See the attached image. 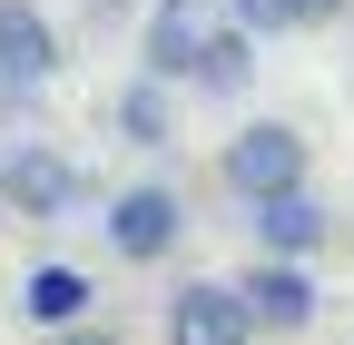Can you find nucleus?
<instances>
[{"label": "nucleus", "mask_w": 354, "mask_h": 345, "mask_svg": "<svg viewBox=\"0 0 354 345\" xmlns=\"http://www.w3.org/2000/svg\"><path fill=\"white\" fill-rule=\"evenodd\" d=\"M305 168H315V148H305L295 118H246L227 148H216V178H227V197H276V188H305Z\"/></svg>", "instance_id": "1"}, {"label": "nucleus", "mask_w": 354, "mask_h": 345, "mask_svg": "<svg viewBox=\"0 0 354 345\" xmlns=\"http://www.w3.org/2000/svg\"><path fill=\"white\" fill-rule=\"evenodd\" d=\"M79 197H88V178H79V158H69V148H50V139L0 148V207H10V218H30V227H59Z\"/></svg>", "instance_id": "2"}, {"label": "nucleus", "mask_w": 354, "mask_h": 345, "mask_svg": "<svg viewBox=\"0 0 354 345\" xmlns=\"http://www.w3.org/2000/svg\"><path fill=\"white\" fill-rule=\"evenodd\" d=\"M99 237H109V256H128V267H167L177 237H187V197H177L167 178H138V188H118V197H109Z\"/></svg>", "instance_id": "3"}, {"label": "nucleus", "mask_w": 354, "mask_h": 345, "mask_svg": "<svg viewBox=\"0 0 354 345\" xmlns=\"http://www.w3.org/2000/svg\"><path fill=\"white\" fill-rule=\"evenodd\" d=\"M167 345H256V316H246V296L236 276H187L167 296Z\"/></svg>", "instance_id": "4"}, {"label": "nucleus", "mask_w": 354, "mask_h": 345, "mask_svg": "<svg viewBox=\"0 0 354 345\" xmlns=\"http://www.w3.org/2000/svg\"><path fill=\"white\" fill-rule=\"evenodd\" d=\"M246 227H256V256H325L335 207L315 188H276V197H246Z\"/></svg>", "instance_id": "5"}, {"label": "nucleus", "mask_w": 354, "mask_h": 345, "mask_svg": "<svg viewBox=\"0 0 354 345\" xmlns=\"http://www.w3.org/2000/svg\"><path fill=\"white\" fill-rule=\"evenodd\" d=\"M256 335H305L315 326V276H305V256H256V267L236 276Z\"/></svg>", "instance_id": "6"}, {"label": "nucleus", "mask_w": 354, "mask_h": 345, "mask_svg": "<svg viewBox=\"0 0 354 345\" xmlns=\"http://www.w3.org/2000/svg\"><path fill=\"white\" fill-rule=\"evenodd\" d=\"M59 20L39 0H0V89H50L59 79Z\"/></svg>", "instance_id": "7"}, {"label": "nucleus", "mask_w": 354, "mask_h": 345, "mask_svg": "<svg viewBox=\"0 0 354 345\" xmlns=\"http://www.w3.org/2000/svg\"><path fill=\"white\" fill-rule=\"evenodd\" d=\"M197 39H207V0H158L148 30H138V69H148V79H167V89H187Z\"/></svg>", "instance_id": "8"}, {"label": "nucleus", "mask_w": 354, "mask_h": 345, "mask_svg": "<svg viewBox=\"0 0 354 345\" xmlns=\"http://www.w3.org/2000/svg\"><path fill=\"white\" fill-rule=\"evenodd\" d=\"M88 306H99V276H88V267H59V256H50V267L20 276V316H30L39 335H50V326H79Z\"/></svg>", "instance_id": "9"}, {"label": "nucleus", "mask_w": 354, "mask_h": 345, "mask_svg": "<svg viewBox=\"0 0 354 345\" xmlns=\"http://www.w3.org/2000/svg\"><path fill=\"white\" fill-rule=\"evenodd\" d=\"M246 79H256V30H236V20H207L187 89H207V99H246Z\"/></svg>", "instance_id": "10"}, {"label": "nucleus", "mask_w": 354, "mask_h": 345, "mask_svg": "<svg viewBox=\"0 0 354 345\" xmlns=\"http://www.w3.org/2000/svg\"><path fill=\"white\" fill-rule=\"evenodd\" d=\"M109 118H118V139L138 148V158H158V148H177V99H167V79H128V89L109 99Z\"/></svg>", "instance_id": "11"}, {"label": "nucleus", "mask_w": 354, "mask_h": 345, "mask_svg": "<svg viewBox=\"0 0 354 345\" xmlns=\"http://www.w3.org/2000/svg\"><path fill=\"white\" fill-rule=\"evenodd\" d=\"M227 20L256 30V39H286V30H325V20H344V0H227Z\"/></svg>", "instance_id": "12"}, {"label": "nucleus", "mask_w": 354, "mask_h": 345, "mask_svg": "<svg viewBox=\"0 0 354 345\" xmlns=\"http://www.w3.org/2000/svg\"><path fill=\"white\" fill-rule=\"evenodd\" d=\"M39 345H118V335H109V326H88V316H79V326H50V335H39Z\"/></svg>", "instance_id": "13"}, {"label": "nucleus", "mask_w": 354, "mask_h": 345, "mask_svg": "<svg viewBox=\"0 0 354 345\" xmlns=\"http://www.w3.org/2000/svg\"><path fill=\"white\" fill-rule=\"evenodd\" d=\"M344 20H354V0H344Z\"/></svg>", "instance_id": "14"}]
</instances>
